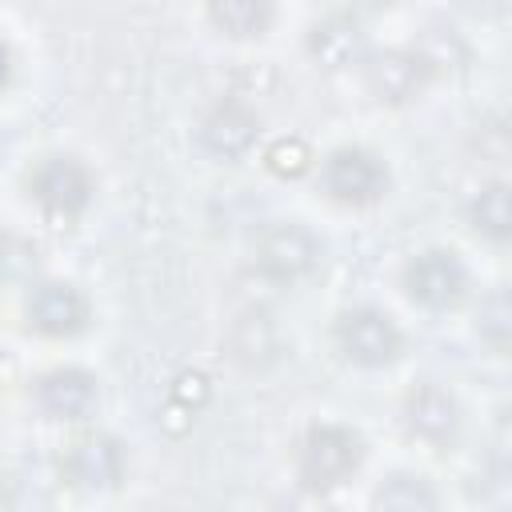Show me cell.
<instances>
[{
	"label": "cell",
	"instance_id": "cell-4",
	"mask_svg": "<svg viewBox=\"0 0 512 512\" xmlns=\"http://www.w3.org/2000/svg\"><path fill=\"white\" fill-rule=\"evenodd\" d=\"M320 260L316 236L296 220H276L256 236V272L272 284L304 280Z\"/></svg>",
	"mask_w": 512,
	"mask_h": 512
},
{
	"label": "cell",
	"instance_id": "cell-2",
	"mask_svg": "<svg viewBox=\"0 0 512 512\" xmlns=\"http://www.w3.org/2000/svg\"><path fill=\"white\" fill-rule=\"evenodd\" d=\"M320 188L336 204L368 208L388 192V168L368 148H336L320 164Z\"/></svg>",
	"mask_w": 512,
	"mask_h": 512
},
{
	"label": "cell",
	"instance_id": "cell-6",
	"mask_svg": "<svg viewBox=\"0 0 512 512\" xmlns=\"http://www.w3.org/2000/svg\"><path fill=\"white\" fill-rule=\"evenodd\" d=\"M124 468H128L124 448L108 432H84V436L68 440L64 452H60V476L72 488H84V492L116 488L124 480Z\"/></svg>",
	"mask_w": 512,
	"mask_h": 512
},
{
	"label": "cell",
	"instance_id": "cell-11",
	"mask_svg": "<svg viewBox=\"0 0 512 512\" xmlns=\"http://www.w3.org/2000/svg\"><path fill=\"white\" fill-rule=\"evenodd\" d=\"M308 56L328 68V72H340V68H352V64H364L368 56V36L360 28L356 16L348 12H332L324 20H316L308 28Z\"/></svg>",
	"mask_w": 512,
	"mask_h": 512
},
{
	"label": "cell",
	"instance_id": "cell-5",
	"mask_svg": "<svg viewBox=\"0 0 512 512\" xmlns=\"http://www.w3.org/2000/svg\"><path fill=\"white\" fill-rule=\"evenodd\" d=\"M432 76H436V64L420 48H384L364 56V84L380 104H408L424 96Z\"/></svg>",
	"mask_w": 512,
	"mask_h": 512
},
{
	"label": "cell",
	"instance_id": "cell-14",
	"mask_svg": "<svg viewBox=\"0 0 512 512\" xmlns=\"http://www.w3.org/2000/svg\"><path fill=\"white\" fill-rule=\"evenodd\" d=\"M212 28H220L232 40H256L268 32L276 4L272 0H204Z\"/></svg>",
	"mask_w": 512,
	"mask_h": 512
},
{
	"label": "cell",
	"instance_id": "cell-15",
	"mask_svg": "<svg viewBox=\"0 0 512 512\" xmlns=\"http://www.w3.org/2000/svg\"><path fill=\"white\" fill-rule=\"evenodd\" d=\"M472 228L480 232V236H488V240H496V244H504L508 240V232H512V200H508V184H488V188H480V196L472 200Z\"/></svg>",
	"mask_w": 512,
	"mask_h": 512
},
{
	"label": "cell",
	"instance_id": "cell-10",
	"mask_svg": "<svg viewBox=\"0 0 512 512\" xmlns=\"http://www.w3.org/2000/svg\"><path fill=\"white\" fill-rule=\"evenodd\" d=\"M400 416H404V432L420 444H432V448H444L460 428V404L440 384H416L404 396Z\"/></svg>",
	"mask_w": 512,
	"mask_h": 512
},
{
	"label": "cell",
	"instance_id": "cell-9",
	"mask_svg": "<svg viewBox=\"0 0 512 512\" xmlns=\"http://www.w3.org/2000/svg\"><path fill=\"white\" fill-rule=\"evenodd\" d=\"M24 316L40 336L64 340L88 324V300L80 296V288H72L64 280H40V284H32V292L24 300Z\"/></svg>",
	"mask_w": 512,
	"mask_h": 512
},
{
	"label": "cell",
	"instance_id": "cell-12",
	"mask_svg": "<svg viewBox=\"0 0 512 512\" xmlns=\"http://www.w3.org/2000/svg\"><path fill=\"white\" fill-rule=\"evenodd\" d=\"M256 136H260V116L244 100H220L200 124V144L220 160L244 156L256 144Z\"/></svg>",
	"mask_w": 512,
	"mask_h": 512
},
{
	"label": "cell",
	"instance_id": "cell-18",
	"mask_svg": "<svg viewBox=\"0 0 512 512\" xmlns=\"http://www.w3.org/2000/svg\"><path fill=\"white\" fill-rule=\"evenodd\" d=\"M268 168L280 172V176H300L308 168V148L304 140H276L268 148Z\"/></svg>",
	"mask_w": 512,
	"mask_h": 512
},
{
	"label": "cell",
	"instance_id": "cell-19",
	"mask_svg": "<svg viewBox=\"0 0 512 512\" xmlns=\"http://www.w3.org/2000/svg\"><path fill=\"white\" fill-rule=\"evenodd\" d=\"M348 16H376L384 8H392V0H340Z\"/></svg>",
	"mask_w": 512,
	"mask_h": 512
},
{
	"label": "cell",
	"instance_id": "cell-20",
	"mask_svg": "<svg viewBox=\"0 0 512 512\" xmlns=\"http://www.w3.org/2000/svg\"><path fill=\"white\" fill-rule=\"evenodd\" d=\"M8 68H12V64H8V48H4V40H0V84L8 80Z\"/></svg>",
	"mask_w": 512,
	"mask_h": 512
},
{
	"label": "cell",
	"instance_id": "cell-8",
	"mask_svg": "<svg viewBox=\"0 0 512 512\" xmlns=\"http://www.w3.org/2000/svg\"><path fill=\"white\" fill-rule=\"evenodd\" d=\"M404 288L416 304L440 312V308L460 304V296L468 292V268L456 252L428 248V252H420L404 264Z\"/></svg>",
	"mask_w": 512,
	"mask_h": 512
},
{
	"label": "cell",
	"instance_id": "cell-7",
	"mask_svg": "<svg viewBox=\"0 0 512 512\" xmlns=\"http://www.w3.org/2000/svg\"><path fill=\"white\" fill-rule=\"evenodd\" d=\"M32 200L60 220H72L92 200V176L76 156H44L28 176Z\"/></svg>",
	"mask_w": 512,
	"mask_h": 512
},
{
	"label": "cell",
	"instance_id": "cell-13",
	"mask_svg": "<svg viewBox=\"0 0 512 512\" xmlns=\"http://www.w3.org/2000/svg\"><path fill=\"white\" fill-rule=\"evenodd\" d=\"M36 404L48 420H80L96 404V380L84 368H52L36 380Z\"/></svg>",
	"mask_w": 512,
	"mask_h": 512
},
{
	"label": "cell",
	"instance_id": "cell-3",
	"mask_svg": "<svg viewBox=\"0 0 512 512\" xmlns=\"http://www.w3.org/2000/svg\"><path fill=\"white\" fill-rule=\"evenodd\" d=\"M336 344H340V352L352 364H360V368H384V364H392L400 356L404 332H400V324L384 308L360 304V308H348L336 320Z\"/></svg>",
	"mask_w": 512,
	"mask_h": 512
},
{
	"label": "cell",
	"instance_id": "cell-17",
	"mask_svg": "<svg viewBox=\"0 0 512 512\" xmlns=\"http://www.w3.org/2000/svg\"><path fill=\"white\" fill-rule=\"evenodd\" d=\"M508 324H512V312H508V296L504 288H496L484 304H480V340H488L496 352L508 344Z\"/></svg>",
	"mask_w": 512,
	"mask_h": 512
},
{
	"label": "cell",
	"instance_id": "cell-1",
	"mask_svg": "<svg viewBox=\"0 0 512 512\" xmlns=\"http://www.w3.org/2000/svg\"><path fill=\"white\" fill-rule=\"evenodd\" d=\"M360 460L364 440L344 424H312L296 448V472L308 492H336L356 476Z\"/></svg>",
	"mask_w": 512,
	"mask_h": 512
},
{
	"label": "cell",
	"instance_id": "cell-16",
	"mask_svg": "<svg viewBox=\"0 0 512 512\" xmlns=\"http://www.w3.org/2000/svg\"><path fill=\"white\" fill-rule=\"evenodd\" d=\"M372 504L376 508H392V512H420V508H436V492H432V484L424 476L396 472L376 488Z\"/></svg>",
	"mask_w": 512,
	"mask_h": 512
}]
</instances>
